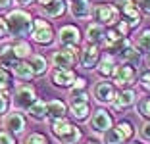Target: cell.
Wrapping results in <instances>:
<instances>
[{
	"label": "cell",
	"instance_id": "obj_1",
	"mask_svg": "<svg viewBox=\"0 0 150 144\" xmlns=\"http://www.w3.org/2000/svg\"><path fill=\"white\" fill-rule=\"evenodd\" d=\"M6 27H8V35L12 37H29L33 29V18L31 13L25 12V10H12L6 16Z\"/></svg>",
	"mask_w": 150,
	"mask_h": 144
},
{
	"label": "cell",
	"instance_id": "obj_2",
	"mask_svg": "<svg viewBox=\"0 0 150 144\" xmlns=\"http://www.w3.org/2000/svg\"><path fill=\"white\" fill-rule=\"evenodd\" d=\"M50 131L56 136L62 144H77L83 138V133H81L79 127H75L69 119L64 115V117H56L50 123Z\"/></svg>",
	"mask_w": 150,
	"mask_h": 144
},
{
	"label": "cell",
	"instance_id": "obj_3",
	"mask_svg": "<svg viewBox=\"0 0 150 144\" xmlns=\"http://www.w3.org/2000/svg\"><path fill=\"white\" fill-rule=\"evenodd\" d=\"M77 61H79V50L77 46H71V44L52 54V64L56 66V69H71L77 66Z\"/></svg>",
	"mask_w": 150,
	"mask_h": 144
},
{
	"label": "cell",
	"instance_id": "obj_4",
	"mask_svg": "<svg viewBox=\"0 0 150 144\" xmlns=\"http://www.w3.org/2000/svg\"><path fill=\"white\" fill-rule=\"evenodd\" d=\"M91 13L96 19V23H100V25H114V23L119 21V12L114 4H106V2L98 4L91 10Z\"/></svg>",
	"mask_w": 150,
	"mask_h": 144
},
{
	"label": "cell",
	"instance_id": "obj_5",
	"mask_svg": "<svg viewBox=\"0 0 150 144\" xmlns=\"http://www.w3.org/2000/svg\"><path fill=\"white\" fill-rule=\"evenodd\" d=\"M31 39L39 44H52L54 40V29L48 21L44 19H33V29H31Z\"/></svg>",
	"mask_w": 150,
	"mask_h": 144
},
{
	"label": "cell",
	"instance_id": "obj_6",
	"mask_svg": "<svg viewBox=\"0 0 150 144\" xmlns=\"http://www.w3.org/2000/svg\"><path fill=\"white\" fill-rule=\"evenodd\" d=\"M69 109H71V115H73L75 119H79V121H85V119H88V114H91V106H88L87 96H85L81 90L71 92Z\"/></svg>",
	"mask_w": 150,
	"mask_h": 144
},
{
	"label": "cell",
	"instance_id": "obj_7",
	"mask_svg": "<svg viewBox=\"0 0 150 144\" xmlns=\"http://www.w3.org/2000/svg\"><path fill=\"white\" fill-rule=\"evenodd\" d=\"M115 8L123 16V21H127L129 27H137L141 23V12L135 6V0H117Z\"/></svg>",
	"mask_w": 150,
	"mask_h": 144
},
{
	"label": "cell",
	"instance_id": "obj_8",
	"mask_svg": "<svg viewBox=\"0 0 150 144\" xmlns=\"http://www.w3.org/2000/svg\"><path fill=\"white\" fill-rule=\"evenodd\" d=\"M135 75H137V67H133L131 64H119L114 67L112 71V77H114V83L117 87H125V85H131L135 81Z\"/></svg>",
	"mask_w": 150,
	"mask_h": 144
},
{
	"label": "cell",
	"instance_id": "obj_9",
	"mask_svg": "<svg viewBox=\"0 0 150 144\" xmlns=\"http://www.w3.org/2000/svg\"><path fill=\"white\" fill-rule=\"evenodd\" d=\"M37 100V92L31 85H23L16 90V96H13V104L16 108H21V109H27L33 102Z\"/></svg>",
	"mask_w": 150,
	"mask_h": 144
},
{
	"label": "cell",
	"instance_id": "obj_10",
	"mask_svg": "<svg viewBox=\"0 0 150 144\" xmlns=\"http://www.w3.org/2000/svg\"><path fill=\"white\" fill-rule=\"evenodd\" d=\"M98 61H100V48H98V44L87 42V46L81 52V64H83V67L94 69L98 66Z\"/></svg>",
	"mask_w": 150,
	"mask_h": 144
},
{
	"label": "cell",
	"instance_id": "obj_11",
	"mask_svg": "<svg viewBox=\"0 0 150 144\" xmlns=\"http://www.w3.org/2000/svg\"><path fill=\"white\" fill-rule=\"evenodd\" d=\"M58 40L64 44V46H77L81 40V31L77 25H64L60 27V31H58Z\"/></svg>",
	"mask_w": 150,
	"mask_h": 144
},
{
	"label": "cell",
	"instance_id": "obj_12",
	"mask_svg": "<svg viewBox=\"0 0 150 144\" xmlns=\"http://www.w3.org/2000/svg\"><path fill=\"white\" fill-rule=\"evenodd\" d=\"M112 125H114V119H112L110 112H106V109H96L93 114V119H91L93 131L104 133V131H108V129H112Z\"/></svg>",
	"mask_w": 150,
	"mask_h": 144
},
{
	"label": "cell",
	"instance_id": "obj_13",
	"mask_svg": "<svg viewBox=\"0 0 150 144\" xmlns=\"http://www.w3.org/2000/svg\"><path fill=\"white\" fill-rule=\"evenodd\" d=\"M39 8L48 18H62L64 13H66L64 0H39Z\"/></svg>",
	"mask_w": 150,
	"mask_h": 144
},
{
	"label": "cell",
	"instance_id": "obj_14",
	"mask_svg": "<svg viewBox=\"0 0 150 144\" xmlns=\"http://www.w3.org/2000/svg\"><path fill=\"white\" fill-rule=\"evenodd\" d=\"M94 98H96L100 104H112L115 98V88L112 83H108V81H100V83H96V87H94Z\"/></svg>",
	"mask_w": 150,
	"mask_h": 144
},
{
	"label": "cell",
	"instance_id": "obj_15",
	"mask_svg": "<svg viewBox=\"0 0 150 144\" xmlns=\"http://www.w3.org/2000/svg\"><path fill=\"white\" fill-rule=\"evenodd\" d=\"M4 127H6V131L12 133V135H21L25 131V117L19 112H12V114L6 115Z\"/></svg>",
	"mask_w": 150,
	"mask_h": 144
},
{
	"label": "cell",
	"instance_id": "obj_16",
	"mask_svg": "<svg viewBox=\"0 0 150 144\" xmlns=\"http://www.w3.org/2000/svg\"><path fill=\"white\" fill-rule=\"evenodd\" d=\"M135 100H137V94H135V90H131V88H127V90H121L119 92V96L115 94L114 98V108L117 109V112H123V109L131 108L133 104H135Z\"/></svg>",
	"mask_w": 150,
	"mask_h": 144
},
{
	"label": "cell",
	"instance_id": "obj_17",
	"mask_svg": "<svg viewBox=\"0 0 150 144\" xmlns=\"http://www.w3.org/2000/svg\"><path fill=\"white\" fill-rule=\"evenodd\" d=\"M75 81V71L73 69H56L52 73V83L56 85V87H71Z\"/></svg>",
	"mask_w": 150,
	"mask_h": 144
},
{
	"label": "cell",
	"instance_id": "obj_18",
	"mask_svg": "<svg viewBox=\"0 0 150 144\" xmlns=\"http://www.w3.org/2000/svg\"><path fill=\"white\" fill-rule=\"evenodd\" d=\"M69 12L73 18L85 19L91 16V2L88 0H69Z\"/></svg>",
	"mask_w": 150,
	"mask_h": 144
},
{
	"label": "cell",
	"instance_id": "obj_19",
	"mask_svg": "<svg viewBox=\"0 0 150 144\" xmlns=\"http://www.w3.org/2000/svg\"><path fill=\"white\" fill-rule=\"evenodd\" d=\"M29 67L33 69V75H44L48 71V61L42 54H35L29 56Z\"/></svg>",
	"mask_w": 150,
	"mask_h": 144
},
{
	"label": "cell",
	"instance_id": "obj_20",
	"mask_svg": "<svg viewBox=\"0 0 150 144\" xmlns=\"http://www.w3.org/2000/svg\"><path fill=\"white\" fill-rule=\"evenodd\" d=\"M117 54H119V58H121V61H125V64H131L133 67L141 66V52H139L137 48L125 46L123 50H119Z\"/></svg>",
	"mask_w": 150,
	"mask_h": 144
},
{
	"label": "cell",
	"instance_id": "obj_21",
	"mask_svg": "<svg viewBox=\"0 0 150 144\" xmlns=\"http://www.w3.org/2000/svg\"><path fill=\"white\" fill-rule=\"evenodd\" d=\"M10 67L13 69V75L21 81H31L35 75H33V69L29 67V64H23V61H12Z\"/></svg>",
	"mask_w": 150,
	"mask_h": 144
},
{
	"label": "cell",
	"instance_id": "obj_22",
	"mask_svg": "<svg viewBox=\"0 0 150 144\" xmlns=\"http://www.w3.org/2000/svg\"><path fill=\"white\" fill-rule=\"evenodd\" d=\"M66 104L62 100H50L46 102V117L56 119V117H64L66 115Z\"/></svg>",
	"mask_w": 150,
	"mask_h": 144
},
{
	"label": "cell",
	"instance_id": "obj_23",
	"mask_svg": "<svg viewBox=\"0 0 150 144\" xmlns=\"http://www.w3.org/2000/svg\"><path fill=\"white\" fill-rule=\"evenodd\" d=\"M104 25L100 23H91L87 27V42H93V44H98L104 40Z\"/></svg>",
	"mask_w": 150,
	"mask_h": 144
},
{
	"label": "cell",
	"instance_id": "obj_24",
	"mask_svg": "<svg viewBox=\"0 0 150 144\" xmlns=\"http://www.w3.org/2000/svg\"><path fill=\"white\" fill-rule=\"evenodd\" d=\"M13 50V56H16V60H27V58L33 54V48L31 44L27 42V40H16L12 46Z\"/></svg>",
	"mask_w": 150,
	"mask_h": 144
},
{
	"label": "cell",
	"instance_id": "obj_25",
	"mask_svg": "<svg viewBox=\"0 0 150 144\" xmlns=\"http://www.w3.org/2000/svg\"><path fill=\"white\" fill-rule=\"evenodd\" d=\"M27 112H29V115H31L35 121H42V119H46V102L35 100L27 108Z\"/></svg>",
	"mask_w": 150,
	"mask_h": 144
},
{
	"label": "cell",
	"instance_id": "obj_26",
	"mask_svg": "<svg viewBox=\"0 0 150 144\" xmlns=\"http://www.w3.org/2000/svg\"><path fill=\"white\" fill-rule=\"evenodd\" d=\"M115 67V61H114V56H110V54H106V56L102 58L100 66H98V73L102 75V77H110L112 71H114Z\"/></svg>",
	"mask_w": 150,
	"mask_h": 144
},
{
	"label": "cell",
	"instance_id": "obj_27",
	"mask_svg": "<svg viewBox=\"0 0 150 144\" xmlns=\"http://www.w3.org/2000/svg\"><path fill=\"white\" fill-rule=\"evenodd\" d=\"M102 135H104V144H123L125 142V138L121 136V133L117 129H108Z\"/></svg>",
	"mask_w": 150,
	"mask_h": 144
},
{
	"label": "cell",
	"instance_id": "obj_28",
	"mask_svg": "<svg viewBox=\"0 0 150 144\" xmlns=\"http://www.w3.org/2000/svg\"><path fill=\"white\" fill-rule=\"evenodd\" d=\"M137 50L139 52H150V29H144L137 37Z\"/></svg>",
	"mask_w": 150,
	"mask_h": 144
},
{
	"label": "cell",
	"instance_id": "obj_29",
	"mask_svg": "<svg viewBox=\"0 0 150 144\" xmlns=\"http://www.w3.org/2000/svg\"><path fill=\"white\" fill-rule=\"evenodd\" d=\"M115 129H117V131L121 133V136H123L125 140H127V138H131V136H133V133H135V129H133V125H131L129 121H121L117 127H115Z\"/></svg>",
	"mask_w": 150,
	"mask_h": 144
},
{
	"label": "cell",
	"instance_id": "obj_30",
	"mask_svg": "<svg viewBox=\"0 0 150 144\" xmlns=\"http://www.w3.org/2000/svg\"><path fill=\"white\" fill-rule=\"evenodd\" d=\"M10 81H12V75L6 67H0V90H8Z\"/></svg>",
	"mask_w": 150,
	"mask_h": 144
},
{
	"label": "cell",
	"instance_id": "obj_31",
	"mask_svg": "<svg viewBox=\"0 0 150 144\" xmlns=\"http://www.w3.org/2000/svg\"><path fill=\"white\" fill-rule=\"evenodd\" d=\"M25 144H48V140H46V136L42 133H31L25 138Z\"/></svg>",
	"mask_w": 150,
	"mask_h": 144
},
{
	"label": "cell",
	"instance_id": "obj_32",
	"mask_svg": "<svg viewBox=\"0 0 150 144\" xmlns=\"http://www.w3.org/2000/svg\"><path fill=\"white\" fill-rule=\"evenodd\" d=\"M0 61H4V64H12V61H16V56H13V50L12 46H4L2 48V52H0Z\"/></svg>",
	"mask_w": 150,
	"mask_h": 144
},
{
	"label": "cell",
	"instance_id": "obj_33",
	"mask_svg": "<svg viewBox=\"0 0 150 144\" xmlns=\"http://www.w3.org/2000/svg\"><path fill=\"white\" fill-rule=\"evenodd\" d=\"M139 114L150 121V98H142V100L139 102Z\"/></svg>",
	"mask_w": 150,
	"mask_h": 144
},
{
	"label": "cell",
	"instance_id": "obj_34",
	"mask_svg": "<svg viewBox=\"0 0 150 144\" xmlns=\"http://www.w3.org/2000/svg\"><path fill=\"white\" fill-rule=\"evenodd\" d=\"M10 94H8V90H0V117L8 112V106H10Z\"/></svg>",
	"mask_w": 150,
	"mask_h": 144
},
{
	"label": "cell",
	"instance_id": "obj_35",
	"mask_svg": "<svg viewBox=\"0 0 150 144\" xmlns=\"http://www.w3.org/2000/svg\"><path fill=\"white\" fill-rule=\"evenodd\" d=\"M0 144H16V138L12 136V133L4 131V133H0Z\"/></svg>",
	"mask_w": 150,
	"mask_h": 144
},
{
	"label": "cell",
	"instance_id": "obj_36",
	"mask_svg": "<svg viewBox=\"0 0 150 144\" xmlns=\"http://www.w3.org/2000/svg\"><path fill=\"white\" fill-rule=\"evenodd\" d=\"M73 92H77V90H83L85 87H87V81H85L83 77H75V81H73Z\"/></svg>",
	"mask_w": 150,
	"mask_h": 144
},
{
	"label": "cell",
	"instance_id": "obj_37",
	"mask_svg": "<svg viewBox=\"0 0 150 144\" xmlns=\"http://www.w3.org/2000/svg\"><path fill=\"white\" fill-rule=\"evenodd\" d=\"M137 8L144 13H150V0H137Z\"/></svg>",
	"mask_w": 150,
	"mask_h": 144
},
{
	"label": "cell",
	"instance_id": "obj_38",
	"mask_svg": "<svg viewBox=\"0 0 150 144\" xmlns=\"http://www.w3.org/2000/svg\"><path fill=\"white\" fill-rule=\"evenodd\" d=\"M8 39V27H6V21L0 18V40Z\"/></svg>",
	"mask_w": 150,
	"mask_h": 144
},
{
	"label": "cell",
	"instance_id": "obj_39",
	"mask_svg": "<svg viewBox=\"0 0 150 144\" xmlns=\"http://www.w3.org/2000/svg\"><path fill=\"white\" fill-rule=\"evenodd\" d=\"M141 135L144 140H150V121H146L144 125L141 127Z\"/></svg>",
	"mask_w": 150,
	"mask_h": 144
},
{
	"label": "cell",
	"instance_id": "obj_40",
	"mask_svg": "<svg viewBox=\"0 0 150 144\" xmlns=\"http://www.w3.org/2000/svg\"><path fill=\"white\" fill-rule=\"evenodd\" d=\"M141 83H142V87H144V88H148V90H150V71L142 73V77H141Z\"/></svg>",
	"mask_w": 150,
	"mask_h": 144
},
{
	"label": "cell",
	"instance_id": "obj_41",
	"mask_svg": "<svg viewBox=\"0 0 150 144\" xmlns=\"http://www.w3.org/2000/svg\"><path fill=\"white\" fill-rule=\"evenodd\" d=\"M10 4H12V0H0V10H4V8H8Z\"/></svg>",
	"mask_w": 150,
	"mask_h": 144
},
{
	"label": "cell",
	"instance_id": "obj_42",
	"mask_svg": "<svg viewBox=\"0 0 150 144\" xmlns=\"http://www.w3.org/2000/svg\"><path fill=\"white\" fill-rule=\"evenodd\" d=\"M16 2H18L19 6H29V4H33L35 0H16Z\"/></svg>",
	"mask_w": 150,
	"mask_h": 144
},
{
	"label": "cell",
	"instance_id": "obj_43",
	"mask_svg": "<svg viewBox=\"0 0 150 144\" xmlns=\"http://www.w3.org/2000/svg\"><path fill=\"white\" fill-rule=\"evenodd\" d=\"M148 64H150V52H148Z\"/></svg>",
	"mask_w": 150,
	"mask_h": 144
},
{
	"label": "cell",
	"instance_id": "obj_44",
	"mask_svg": "<svg viewBox=\"0 0 150 144\" xmlns=\"http://www.w3.org/2000/svg\"><path fill=\"white\" fill-rule=\"evenodd\" d=\"M87 144H96V142H87Z\"/></svg>",
	"mask_w": 150,
	"mask_h": 144
},
{
	"label": "cell",
	"instance_id": "obj_45",
	"mask_svg": "<svg viewBox=\"0 0 150 144\" xmlns=\"http://www.w3.org/2000/svg\"><path fill=\"white\" fill-rule=\"evenodd\" d=\"M133 144H139V142H133Z\"/></svg>",
	"mask_w": 150,
	"mask_h": 144
}]
</instances>
